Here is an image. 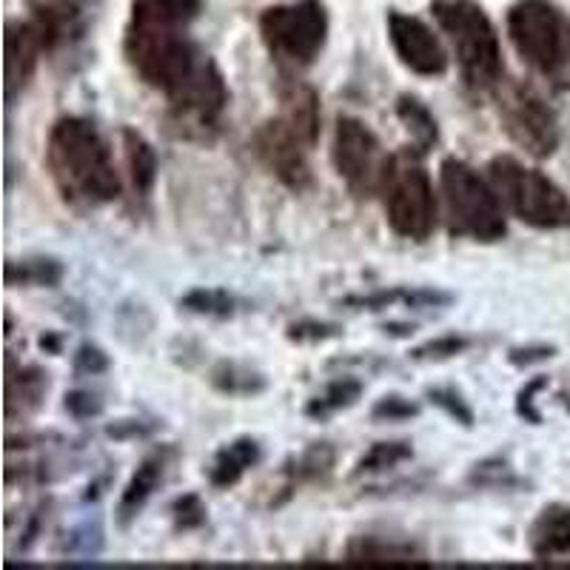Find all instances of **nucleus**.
I'll return each instance as SVG.
<instances>
[{"mask_svg": "<svg viewBox=\"0 0 570 570\" xmlns=\"http://www.w3.org/2000/svg\"><path fill=\"white\" fill-rule=\"evenodd\" d=\"M46 166L71 206L95 208L120 197V175L111 160L109 142L86 117H60L52 126Z\"/></svg>", "mask_w": 570, "mask_h": 570, "instance_id": "obj_1", "label": "nucleus"}, {"mask_svg": "<svg viewBox=\"0 0 570 570\" xmlns=\"http://www.w3.org/2000/svg\"><path fill=\"white\" fill-rule=\"evenodd\" d=\"M436 23L448 35L460 60L462 78L473 89H497L502 80V46L485 9L473 0H434Z\"/></svg>", "mask_w": 570, "mask_h": 570, "instance_id": "obj_2", "label": "nucleus"}, {"mask_svg": "<svg viewBox=\"0 0 570 570\" xmlns=\"http://www.w3.org/2000/svg\"><path fill=\"white\" fill-rule=\"evenodd\" d=\"M440 191L451 232L476 243H497L505 237V206L493 191L491 180L471 169L465 160H442Z\"/></svg>", "mask_w": 570, "mask_h": 570, "instance_id": "obj_3", "label": "nucleus"}, {"mask_svg": "<svg viewBox=\"0 0 570 570\" xmlns=\"http://www.w3.org/2000/svg\"><path fill=\"white\" fill-rule=\"evenodd\" d=\"M488 180H491L502 206L519 223L533 228H548V232L570 228L568 195L539 169H528L513 157H493L488 163Z\"/></svg>", "mask_w": 570, "mask_h": 570, "instance_id": "obj_4", "label": "nucleus"}, {"mask_svg": "<svg viewBox=\"0 0 570 570\" xmlns=\"http://www.w3.org/2000/svg\"><path fill=\"white\" fill-rule=\"evenodd\" d=\"M389 214V226L405 240L422 243L436 228V195L434 183L414 151L391 157L380 188Z\"/></svg>", "mask_w": 570, "mask_h": 570, "instance_id": "obj_5", "label": "nucleus"}, {"mask_svg": "<svg viewBox=\"0 0 570 570\" xmlns=\"http://www.w3.org/2000/svg\"><path fill=\"white\" fill-rule=\"evenodd\" d=\"M508 35L528 66L559 78L568 66L570 29L551 0H517L508 12Z\"/></svg>", "mask_w": 570, "mask_h": 570, "instance_id": "obj_6", "label": "nucleus"}, {"mask_svg": "<svg viewBox=\"0 0 570 570\" xmlns=\"http://www.w3.org/2000/svg\"><path fill=\"white\" fill-rule=\"evenodd\" d=\"M259 35L268 52L283 63L308 66L320 58L328 40V12L320 0H294L259 18Z\"/></svg>", "mask_w": 570, "mask_h": 570, "instance_id": "obj_7", "label": "nucleus"}, {"mask_svg": "<svg viewBox=\"0 0 570 570\" xmlns=\"http://www.w3.org/2000/svg\"><path fill=\"white\" fill-rule=\"evenodd\" d=\"M499 120L519 149L533 157H551L559 146L557 115L533 86L505 83L497 91Z\"/></svg>", "mask_w": 570, "mask_h": 570, "instance_id": "obj_8", "label": "nucleus"}, {"mask_svg": "<svg viewBox=\"0 0 570 570\" xmlns=\"http://www.w3.org/2000/svg\"><path fill=\"white\" fill-rule=\"evenodd\" d=\"M391 157L385 155L374 131L356 117H337L334 131V166L356 197L380 195Z\"/></svg>", "mask_w": 570, "mask_h": 570, "instance_id": "obj_9", "label": "nucleus"}, {"mask_svg": "<svg viewBox=\"0 0 570 570\" xmlns=\"http://www.w3.org/2000/svg\"><path fill=\"white\" fill-rule=\"evenodd\" d=\"M389 38L396 55L411 71L425 78H440L448 69V55L440 38L414 14L391 12L389 14Z\"/></svg>", "mask_w": 570, "mask_h": 570, "instance_id": "obj_10", "label": "nucleus"}, {"mask_svg": "<svg viewBox=\"0 0 570 570\" xmlns=\"http://www.w3.org/2000/svg\"><path fill=\"white\" fill-rule=\"evenodd\" d=\"M254 149L277 180H283L288 188H297V191L308 188V183H312L308 151L312 149H305L303 142L288 135L277 120L259 126V131L254 135Z\"/></svg>", "mask_w": 570, "mask_h": 570, "instance_id": "obj_11", "label": "nucleus"}, {"mask_svg": "<svg viewBox=\"0 0 570 570\" xmlns=\"http://www.w3.org/2000/svg\"><path fill=\"white\" fill-rule=\"evenodd\" d=\"M49 55V43H46L43 32L29 20H12L7 27V100L9 106L14 104L20 89H27L32 80L35 69H38L40 58Z\"/></svg>", "mask_w": 570, "mask_h": 570, "instance_id": "obj_12", "label": "nucleus"}, {"mask_svg": "<svg viewBox=\"0 0 570 570\" xmlns=\"http://www.w3.org/2000/svg\"><path fill=\"white\" fill-rule=\"evenodd\" d=\"M279 115L274 117L292 137H297L305 149H312L320 137V98L303 80L283 78L277 89Z\"/></svg>", "mask_w": 570, "mask_h": 570, "instance_id": "obj_13", "label": "nucleus"}, {"mask_svg": "<svg viewBox=\"0 0 570 570\" xmlns=\"http://www.w3.org/2000/svg\"><path fill=\"white\" fill-rule=\"evenodd\" d=\"M91 0H32V14L43 32L49 52H55L58 46H66L69 40L80 38L89 20Z\"/></svg>", "mask_w": 570, "mask_h": 570, "instance_id": "obj_14", "label": "nucleus"}, {"mask_svg": "<svg viewBox=\"0 0 570 570\" xmlns=\"http://www.w3.org/2000/svg\"><path fill=\"white\" fill-rule=\"evenodd\" d=\"M200 14V0H135L131 23L149 29H186Z\"/></svg>", "mask_w": 570, "mask_h": 570, "instance_id": "obj_15", "label": "nucleus"}, {"mask_svg": "<svg viewBox=\"0 0 570 570\" xmlns=\"http://www.w3.org/2000/svg\"><path fill=\"white\" fill-rule=\"evenodd\" d=\"M531 551L539 559L562 557L570 551V508H544L531 525Z\"/></svg>", "mask_w": 570, "mask_h": 570, "instance_id": "obj_16", "label": "nucleus"}, {"mask_svg": "<svg viewBox=\"0 0 570 570\" xmlns=\"http://www.w3.org/2000/svg\"><path fill=\"white\" fill-rule=\"evenodd\" d=\"M46 389H49V383H46V374L40 368H32V365H20V368H14L12 363H9V371H7V416L9 420H14V414H18V409L23 411V414H29V411H35L40 405V400H43Z\"/></svg>", "mask_w": 570, "mask_h": 570, "instance_id": "obj_17", "label": "nucleus"}, {"mask_svg": "<svg viewBox=\"0 0 570 570\" xmlns=\"http://www.w3.org/2000/svg\"><path fill=\"white\" fill-rule=\"evenodd\" d=\"M348 562H368V564H405V562H422V551L409 542H396V539L385 537H360L348 544L345 551Z\"/></svg>", "mask_w": 570, "mask_h": 570, "instance_id": "obj_18", "label": "nucleus"}, {"mask_svg": "<svg viewBox=\"0 0 570 570\" xmlns=\"http://www.w3.org/2000/svg\"><path fill=\"white\" fill-rule=\"evenodd\" d=\"M259 462V445L254 440H234L220 454L214 456V465L208 471V480L214 488H228L243 480V473Z\"/></svg>", "mask_w": 570, "mask_h": 570, "instance_id": "obj_19", "label": "nucleus"}, {"mask_svg": "<svg viewBox=\"0 0 570 570\" xmlns=\"http://www.w3.org/2000/svg\"><path fill=\"white\" fill-rule=\"evenodd\" d=\"M124 149H126V163H129L131 186H135L137 195L146 197L157 180L155 149H151V142L135 129H124Z\"/></svg>", "mask_w": 570, "mask_h": 570, "instance_id": "obj_20", "label": "nucleus"}, {"mask_svg": "<svg viewBox=\"0 0 570 570\" xmlns=\"http://www.w3.org/2000/svg\"><path fill=\"white\" fill-rule=\"evenodd\" d=\"M163 465H166V462H163V456L155 454V456H149V460H142V465L137 468L135 476H131L129 485H126L124 499H120V508H117L124 522H129L131 517H137V513H140V508L149 502V497L155 493L157 482L163 480Z\"/></svg>", "mask_w": 570, "mask_h": 570, "instance_id": "obj_21", "label": "nucleus"}, {"mask_svg": "<svg viewBox=\"0 0 570 570\" xmlns=\"http://www.w3.org/2000/svg\"><path fill=\"white\" fill-rule=\"evenodd\" d=\"M396 115H400V120L405 124V129H409L411 142H414L416 151H428L434 146L436 137H440V129H436L434 115L425 109L422 100L411 98V95H402V98L396 100Z\"/></svg>", "mask_w": 570, "mask_h": 570, "instance_id": "obj_22", "label": "nucleus"}, {"mask_svg": "<svg viewBox=\"0 0 570 570\" xmlns=\"http://www.w3.org/2000/svg\"><path fill=\"white\" fill-rule=\"evenodd\" d=\"M63 277V266L52 257H29L12 259L7 266L9 285H58Z\"/></svg>", "mask_w": 570, "mask_h": 570, "instance_id": "obj_23", "label": "nucleus"}, {"mask_svg": "<svg viewBox=\"0 0 570 570\" xmlns=\"http://www.w3.org/2000/svg\"><path fill=\"white\" fill-rule=\"evenodd\" d=\"M360 394H363V383H360V380H351V376H345V380L331 383L328 389H325V394H320L317 400L308 405V414L328 416V414H334V411H343V409H348V405H354V402L360 400Z\"/></svg>", "mask_w": 570, "mask_h": 570, "instance_id": "obj_24", "label": "nucleus"}, {"mask_svg": "<svg viewBox=\"0 0 570 570\" xmlns=\"http://www.w3.org/2000/svg\"><path fill=\"white\" fill-rule=\"evenodd\" d=\"M409 456H411L409 442H376L368 454L360 460V465H356V476H363V473H383L389 471V468L405 462Z\"/></svg>", "mask_w": 570, "mask_h": 570, "instance_id": "obj_25", "label": "nucleus"}, {"mask_svg": "<svg viewBox=\"0 0 570 570\" xmlns=\"http://www.w3.org/2000/svg\"><path fill=\"white\" fill-rule=\"evenodd\" d=\"M331 465H334V451H331L328 445L308 448V451H305V454L299 456V460L294 462L292 468H288V476H292V488L297 485V482L320 480V476H325V473L331 471Z\"/></svg>", "mask_w": 570, "mask_h": 570, "instance_id": "obj_26", "label": "nucleus"}, {"mask_svg": "<svg viewBox=\"0 0 570 570\" xmlns=\"http://www.w3.org/2000/svg\"><path fill=\"white\" fill-rule=\"evenodd\" d=\"M188 312L197 314H217V317H228L234 312V299L226 292H191L183 299Z\"/></svg>", "mask_w": 570, "mask_h": 570, "instance_id": "obj_27", "label": "nucleus"}, {"mask_svg": "<svg viewBox=\"0 0 570 570\" xmlns=\"http://www.w3.org/2000/svg\"><path fill=\"white\" fill-rule=\"evenodd\" d=\"M214 383L220 385L223 391H228V394H254V391L263 389V380H259L257 374L234 368V365H223V368L214 374Z\"/></svg>", "mask_w": 570, "mask_h": 570, "instance_id": "obj_28", "label": "nucleus"}, {"mask_svg": "<svg viewBox=\"0 0 570 570\" xmlns=\"http://www.w3.org/2000/svg\"><path fill=\"white\" fill-rule=\"evenodd\" d=\"M465 348H468V340L442 337V340H434V343L422 345V348H416L414 356L416 360H445V356H454Z\"/></svg>", "mask_w": 570, "mask_h": 570, "instance_id": "obj_29", "label": "nucleus"}, {"mask_svg": "<svg viewBox=\"0 0 570 570\" xmlns=\"http://www.w3.org/2000/svg\"><path fill=\"white\" fill-rule=\"evenodd\" d=\"M175 517L180 528H197L206 522V508H203V502L195 497V493H188V497L177 499Z\"/></svg>", "mask_w": 570, "mask_h": 570, "instance_id": "obj_30", "label": "nucleus"}, {"mask_svg": "<svg viewBox=\"0 0 570 570\" xmlns=\"http://www.w3.org/2000/svg\"><path fill=\"white\" fill-rule=\"evenodd\" d=\"M414 414L416 405H411V402L402 400V396H385V400L374 409L376 420H409V416Z\"/></svg>", "mask_w": 570, "mask_h": 570, "instance_id": "obj_31", "label": "nucleus"}, {"mask_svg": "<svg viewBox=\"0 0 570 570\" xmlns=\"http://www.w3.org/2000/svg\"><path fill=\"white\" fill-rule=\"evenodd\" d=\"M431 400L436 402V405H440V409H445L448 414L454 416V420H460V422H465V425H471V411L465 409V405H462V400L456 394H451V391H434V394H431Z\"/></svg>", "mask_w": 570, "mask_h": 570, "instance_id": "obj_32", "label": "nucleus"}, {"mask_svg": "<svg viewBox=\"0 0 570 570\" xmlns=\"http://www.w3.org/2000/svg\"><path fill=\"white\" fill-rule=\"evenodd\" d=\"M337 334V325H323V323H303V325H294L292 334L288 337L292 340H325V337H334Z\"/></svg>", "mask_w": 570, "mask_h": 570, "instance_id": "obj_33", "label": "nucleus"}, {"mask_svg": "<svg viewBox=\"0 0 570 570\" xmlns=\"http://www.w3.org/2000/svg\"><path fill=\"white\" fill-rule=\"evenodd\" d=\"M66 409L75 416H91L100 411V402H95L91 394H71L69 400H66Z\"/></svg>", "mask_w": 570, "mask_h": 570, "instance_id": "obj_34", "label": "nucleus"}, {"mask_svg": "<svg viewBox=\"0 0 570 570\" xmlns=\"http://www.w3.org/2000/svg\"><path fill=\"white\" fill-rule=\"evenodd\" d=\"M78 368L80 371H91V374H98V371L106 368V356L100 354L98 348H83L78 354Z\"/></svg>", "mask_w": 570, "mask_h": 570, "instance_id": "obj_35", "label": "nucleus"}, {"mask_svg": "<svg viewBox=\"0 0 570 570\" xmlns=\"http://www.w3.org/2000/svg\"><path fill=\"white\" fill-rule=\"evenodd\" d=\"M568 63H570V55H568Z\"/></svg>", "mask_w": 570, "mask_h": 570, "instance_id": "obj_36", "label": "nucleus"}]
</instances>
